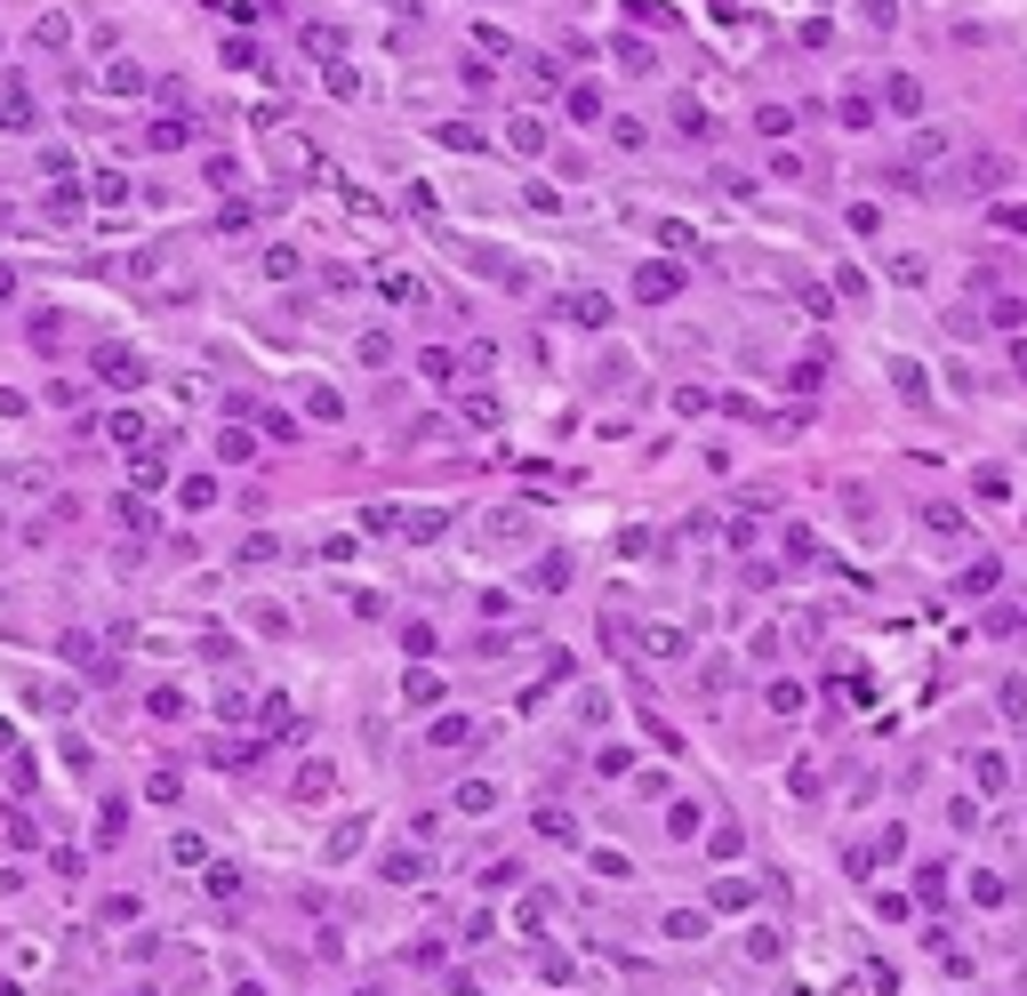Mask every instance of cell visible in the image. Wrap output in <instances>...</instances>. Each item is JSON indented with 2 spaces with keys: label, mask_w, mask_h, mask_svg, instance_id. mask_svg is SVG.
<instances>
[{
  "label": "cell",
  "mask_w": 1027,
  "mask_h": 996,
  "mask_svg": "<svg viewBox=\"0 0 1027 996\" xmlns=\"http://www.w3.org/2000/svg\"><path fill=\"white\" fill-rule=\"evenodd\" d=\"M33 113H40V105H33V89H25V80H9V89H0V129H25Z\"/></svg>",
  "instance_id": "obj_1"
},
{
  "label": "cell",
  "mask_w": 1027,
  "mask_h": 996,
  "mask_svg": "<svg viewBox=\"0 0 1027 996\" xmlns=\"http://www.w3.org/2000/svg\"><path fill=\"white\" fill-rule=\"evenodd\" d=\"M490 804H498V787H490V780H474V787H458V811H490Z\"/></svg>",
  "instance_id": "obj_4"
},
{
  "label": "cell",
  "mask_w": 1027,
  "mask_h": 996,
  "mask_svg": "<svg viewBox=\"0 0 1027 996\" xmlns=\"http://www.w3.org/2000/svg\"><path fill=\"white\" fill-rule=\"evenodd\" d=\"M883 97H891V113H923V80L915 73H891V80H883Z\"/></svg>",
  "instance_id": "obj_2"
},
{
  "label": "cell",
  "mask_w": 1027,
  "mask_h": 996,
  "mask_svg": "<svg viewBox=\"0 0 1027 996\" xmlns=\"http://www.w3.org/2000/svg\"><path fill=\"white\" fill-rule=\"evenodd\" d=\"M634 298H674V266H650V274H634Z\"/></svg>",
  "instance_id": "obj_3"
}]
</instances>
